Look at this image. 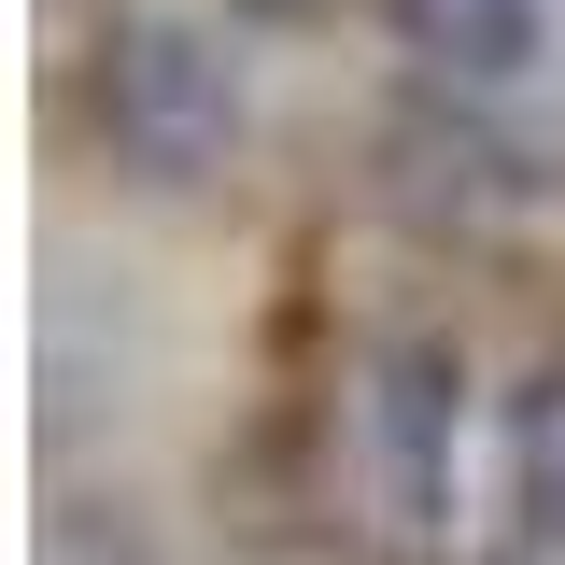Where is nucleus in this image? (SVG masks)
Here are the masks:
<instances>
[{"mask_svg": "<svg viewBox=\"0 0 565 565\" xmlns=\"http://www.w3.org/2000/svg\"><path fill=\"white\" fill-rule=\"evenodd\" d=\"M396 14V43L438 71H467V85H509V71H537L552 43V0H382Z\"/></svg>", "mask_w": 565, "mask_h": 565, "instance_id": "nucleus-3", "label": "nucleus"}, {"mask_svg": "<svg viewBox=\"0 0 565 565\" xmlns=\"http://www.w3.org/2000/svg\"><path fill=\"white\" fill-rule=\"evenodd\" d=\"M99 128H114L128 170L199 184L212 156H226V128H241V85H226V57H212L199 29H114L99 43Z\"/></svg>", "mask_w": 565, "mask_h": 565, "instance_id": "nucleus-1", "label": "nucleus"}, {"mask_svg": "<svg viewBox=\"0 0 565 565\" xmlns=\"http://www.w3.org/2000/svg\"><path fill=\"white\" fill-rule=\"evenodd\" d=\"M509 438H523V481H537V509H565V367L523 396V424H509Z\"/></svg>", "mask_w": 565, "mask_h": 565, "instance_id": "nucleus-4", "label": "nucleus"}, {"mask_svg": "<svg viewBox=\"0 0 565 565\" xmlns=\"http://www.w3.org/2000/svg\"><path fill=\"white\" fill-rule=\"evenodd\" d=\"M367 494H382L396 537H438L467 509V367L452 353L396 340L367 367Z\"/></svg>", "mask_w": 565, "mask_h": 565, "instance_id": "nucleus-2", "label": "nucleus"}]
</instances>
